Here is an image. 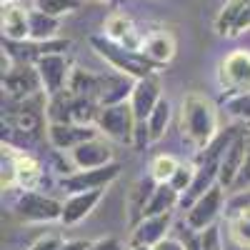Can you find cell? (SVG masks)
I'll return each instance as SVG.
<instances>
[{"label": "cell", "mask_w": 250, "mask_h": 250, "mask_svg": "<svg viewBox=\"0 0 250 250\" xmlns=\"http://www.w3.org/2000/svg\"><path fill=\"white\" fill-rule=\"evenodd\" d=\"M180 130L188 143L198 150H205L218 138V110L205 95H185L180 108Z\"/></svg>", "instance_id": "cell-1"}, {"label": "cell", "mask_w": 250, "mask_h": 250, "mask_svg": "<svg viewBox=\"0 0 250 250\" xmlns=\"http://www.w3.org/2000/svg\"><path fill=\"white\" fill-rule=\"evenodd\" d=\"M93 48L98 50L100 58H105L118 73L128 75V78H135V80L153 78V75L158 73V68H160V65H155L153 60L145 58L143 53H138V50H128V48H123V45L113 43V40L93 38Z\"/></svg>", "instance_id": "cell-2"}, {"label": "cell", "mask_w": 250, "mask_h": 250, "mask_svg": "<svg viewBox=\"0 0 250 250\" xmlns=\"http://www.w3.org/2000/svg\"><path fill=\"white\" fill-rule=\"evenodd\" d=\"M95 128L118 143H135V128H138V120L135 113L130 108V103H115V105H105L100 108V115L95 120Z\"/></svg>", "instance_id": "cell-3"}, {"label": "cell", "mask_w": 250, "mask_h": 250, "mask_svg": "<svg viewBox=\"0 0 250 250\" xmlns=\"http://www.w3.org/2000/svg\"><path fill=\"white\" fill-rule=\"evenodd\" d=\"M13 210L25 223H53V220L62 218V203H58L55 198H48V195H40L35 190H25L15 200Z\"/></svg>", "instance_id": "cell-4"}, {"label": "cell", "mask_w": 250, "mask_h": 250, "mask_svg": "<svg viewBox=\"0 0 250 250\" xmlns=\"http://www.w3.org/2000/svg\"><path fill=\"white\" fill-rule=\"evenodd\" d=\"M223 203H225V188L218 183L188 208V215H185L188 228H190L193 233H203L210 225H215V218L223 210Z\"/></svg>", "instance_id": "cell-5"}, {"label": "cell", "mask_w": 250, "mask_h": 250, "mask_svg": "<svg viewBox=\"0 0 250 250\" xmlns=\"http://www.w3.org/2000/svg\"><path fill=\"white\" fill-rule=\"evenodd\" d=\"M35 68L40 75V83H43V93L45 95H58L68 88V80H70V62L62 53H48V55H40L35 60Z\"/></svg>", "instance_id": "cell-6"}, {"label": "cell", "mask_w": 250, "mask_h": 250, "mask_svg": "<svg viewBox=\"0 0 250 250\" xmlns=\"http://www.w3.org/2000/svg\"><path fill=\"white\" fill-rule=\"evenodd\" d=\"M118 175H120V165L110 163V165H103V168L78 170L73 175H65L60 185L68 195H75V193H88V190H103V188H108Z\"/></svg>", "instance_id": "cell-7"}, {"label": "cell", "mask_w": 250, "mask_h": 250, "mask_svg": "<svg viewBox=\"0 0 250 250\" xmlns=\"http://www.w3.org/2000/svg\"><path fill=\"white\" fill-rule=\"evenodd\" d=\"M248 143H250V133L238 128L235 138L230 140V145L225 148V153L220 158L218 183L225 188V190H228V188H235L238 175L243 173V165H245V158H248Z\"/></svg>", "instance_id": "cell-8"}, {"label": "cell", "mask_w": 250, "mask_h": 250, "mask_svg": "<svg viewBox=\"0 0 250 250\" xmlns=\"http://www.w3.org/2000/svg\"><path fill=\"white\" fill-rule=\"evenodd\" d=\"M220 85L228 93H248L250 90V53L235 50L220 62Z\"/></svg>", "instance_id": "cell-9"}, {"label": "cell", "mask_w": 250, "mask_h": 250, "mask_svg": "<svg viewBox=\"0 0 250 250\" xmlns=\"http://www.w3.org/2000/svg\"><path fill=\"white\" fill-rule=\"evenodd\" d=\"M250 30V0H228L215 15V33L220 38H238Z\"/></svg>", "instance_id": "cell-10"}, {"label": "cell", "mask_w": 250, "mask_h": 250, "mask_svg": "<svg viewBox=\"0 0 250 250\" xmlns=\"http://www.w3.org/2000/svg\"><path fill=\"white\" fill-rule=\"evenodd\" d=\"M3 88L15 100H28V98L40 93L43 83H40L38 68L28 65V62H18V65H13L10 73L3 75Z\"/></svg>", "instance_id": "cell-11"}, {"label": "cell", "mask_w": 250, "mask_h": 250, "mask_svg": "<svg viewBox=\"0 0 250 250\" xmlns=\"http://www.w3.org/2000/svg\"><path fill=\"white\" fill-rule=\"evenodd\" d=\"M70 160L78 170H93V168H103V165H110L113 163V150H110V143L98 138H90L85 143H80L78 148L70 150Z\"/></svg>", "instance_id": "cell-12"}, {"label": "cell", "mask_w": 250, "mask_h": 250, "mask_svg": "<svg viewBox=\"0 0 250 250\" xmlns=\"http://www.w3.org/2000/svg\"><path fill=\"white\" fill-rule=\"evenodd\" d=\"M98 128L93 125H78V123H50L48 125V140L55 150H73L80 143L98 138Z\"/></svg>", "instance_id": "cell-13"}, {"label": "cell", "mask_w": 250, "mask_h": 250, "mask_svg": "<svg viewBox=\"0 0 250 250\" xmlns=\"http://www.w3.org/2000/svg\"><path fill=\"white\" fill-rule=\"evenodd\" d=\"M160 83L158 78H143V80H135V88H133V95H130V108L135 113V120L138 125L148 123V118L153 115V110L158 108L160 103Z\"/></svg>", "instance_id": "cell-14"}, {"label": "cell", "mask_w": 250, "mask_h": 250, "mask_svg": "<svg viewBox=\"0 0 250 250\" xmlns=\"http://www.w3.org/2000/svg\"><path fill=\"white\" fill-rule=\"evenodd\" d=\"M170 223H173V213L143 218V220L133 228L130 248H155L158 243H163L165 238H168Z\"/></svg>", "instance_id": "cell-15"}, {"label": "cell", "mask_w": 250, "mask_h": 250, "mask_svg": "<svg viewBox=\"0 0 250 250\" xmlns=\"http://www.w3.org/2000/svg\"><path fill=\"white\" fill-rule=\"evenodd\" d=\"M100 198H103V190H88V193L70 195L65 203H62V218H60V223L62 225L80 223L83 218H88L95 210V205L100 203Z\"/></svg>", "instance_id": "cell-16"}, {"label": "cell", "mask_w": 250, "mask_h": 250, "mask_svg": "<svg viewBox=\"0 0 250 250\" xmlns=\"http://www.w3.org/2000/svg\"><path fill=\"white\" fill-rule=\"evenodd\" d=\"M3 35L13 43L30 38V10L20 8L18 3L3 5Z\"/></svg>", "instance_id": "cell-17"}, {"label": "cell", "mask_w": 250, "mask_h": 250, "mask_svg": "<svg viewBox=\"0 0 250 250\" xmlns=\"http://www.w3.org/2000/svg\"><path fill=\"white\" fill-rule=\"evenodd\" d=\"M143 55L153 60L155 65H168V62L173 60L175 55V40L170 33H153L145 38V43H143Z\"/></svg>", "instance_id": "cell-18"}, {"label": "cell", "mask_w": 250, "mask_h": 250, "mask_svg": "<svg viewBox=\"0 0 250 250\" xmlns=\"http://www.w3.org/2000/svg\"><path fill=\"white\" fill-rule=\"evenodd\" d=\"M15 160V175H18V185L25 188V190H35L43 180V170H40V163L25 153H13Z\"/></svg>", "instance_id": "cell-19"}, {"label": "cell", "mask_w": 250, "mask_h": 250, "mask_svg": "<svg viewBox=\"0 0 250 250\" xmlns=\"http://www.w3.org/2000/svg\"><path fill=\"white\" fill-rule=\"evenodd\" d=\"M180 203V193L170 183H158L155 190H153V198L145 208V218L150 215H163V213H173V208Z\"/></svg>", "instance_id": "cell-20"}, {"label": "cell", "mask_w": 250, "mask_h": 250, "mask_svg": "<svg viewBox=\"0 0 250 250\" xmlns=\"http://www.w3.org/2000/svg\"><path fill=\"white\" fill-rule=\"evenodd\" d=\"M60 30V18H53L43 10H30V40L35 43H50Z\"/></svg>", "instance_id": "cell-21"}, {"label": "cell", "mask_w": 250, "mask_h": 250, "mask_svg": "<svg viewBox=\"0 0 250 250\" xmlns=\"http://www.w3.org/2000/svg\"><path fill=\"white\" fill-rule=\"evenodd\" d=\"M170 115H173V108L168 100H160L158 108L153 110V115L148 118V133H150V143H158L165 130H168V123H170Z\"/></svg>", "instance_id": "cell-22"}, {"label": "cell", "mask_w": 250, "mask_h": 250, "mask_svg": "<svg viewBox=\"0 0 250 250\" xmlns=\"http://www.w3.org/2000/svg\"><path fill=\"white\" fill-rule=\"evenodd\" d=\"M185 248L188 250H223L218 225H210L208 230L190 235V238H188V243H185Z\"/></svg>", "instance_id": "cell-23"}, {"label": "cell", "mask_w": 250, "mask_h": 250, "mask_svg": "<svg viewBox=\"0 0 250 250\" xmlns=\"http://www.w3.org/2000/svg\"><path fill=\"white\" fill-rule=\"evenodd\" d=\"M230 235L240 248H250V208L235 210V215L230 220Z\"/></svg>", "instance_id": "cell-24"}, {"label": "cell", "mask_w": 250, "mask_h": 250, "mask_svg": "<svg viewBox=\"0 0 250 250\" xmlns=\"http://www.w3.org/2000/svg\"><path fill=\"white\" fill-rule=\"evenodd\" d=\"M178 160L173 158V155H158V158H153V163H150V178L155 180V183H168L170 178H173V173L178 170Z\"/></svg>", "instance_id": "cell-25"}, {"label": "cell", "mask_w": 250, "mask_h": 250, "mask_svg": "<svg viewBox=\"0 0 250 250\" xmlns=\"http://www.w3.org/2000/svg\"><path fill=\"white\" fill-rule=\"evenodd\" d=\"M85 0H35V10H43L53 18H60L65 13H73L78 10Z\"/></svg>", "instance_id": "cell-26"}, {"label": "cell", "mask_w": 250, "mask_h": 250, "mask_svg": "<svg viewBox=\"0 0 250 250\" xmlns=\"http://www.w3.org/2000/svg\"><path fill=\"white\" fill-rule=\"evenodd\" d=\"M225 108H228V113H230V115H235V118L250 123V90H248V93L230 95V98L225 100Z\"/></svg>", "instance_id": "cell-27"}, {"label": "cell", "mask_w": 250, "mask_h": 250, "mask_svg": "<svg viewBox=\"0 0 250 250\" xmlns=\"http://www.w3.org/2000/svg\"><path fill=\"white\" fill-rule=\"evenodd\" d=\"M193 178H195V168H193V165H185V163H180L178 165V170L173 173V178L168 180L173 188H175V190L183 195L185 190H188V188H190L193 185Z\"/></svg>", "instance_id": "cell-28"}, {"label": "cell", "mask_w": 250, "mask_h": 250, "mask_svg": "<svg viewBox=\"0 0 250 250\" xmlns=\"http://www.w3.org/2000/svg\"><path fill=\"white\" fill-rule=\"evenodd\" d=\"M65 243L58 233H50V235H45V238H40L38 243H33L30 245V250H60V245Z\"/></svg>", "instance_id": "cell-29"}, {"label": "cell", "mask_w": 250, "mask_h": 250, "mask_svg": "<svg viewBox=\"0 0 250 250\" xmlns=\"http://www.w3.org/2000/svg\"><path fill=\"white\" fill-rule=\"evenodd\" d=\"M88 250H123V243L118 238H103V240L90 243Z\"/></svg>", "instance_id": "cell-30"}, {"label": "cell", "mask_w": 250, "mask_h": 250, "mask_svg": "<svg viewBox=\"0 0 250 250\" xmlns=\"http://www.w3.org/2000/svg\"><path fill=\"white\" fill-rule=\"evenodd\" d=\"M248 183H250V143H248V158H245V165H243V173L238 175L235 188H243V185H248Z\"/></svg>", "instance_id": "cell-31"}, {"label": "cell", "mask_w": 250, "mask_h": 250, "mask_svg": "<svg viewBox=\"0 0 250 250\" xmlns=\"http://www.w3.org/2000/svg\"><path fill=\"white\" fill-rule=\"evenodd\" d=\"M90 243L88 240H65L60 245V250H88Z\"/></svg>", "instance_id": "cell-32"}, {"label": "cell", "mask_w": 250, "mask_h": 250, "mask_svg": "<svg viewBox=\"0 0 250 250\" xmlns=\"http://www.w3.org/2000/svg\"><path fill=\"white\" fill-rule=\"evenodd\" d=\"M230 208H233V210H240V208H250V190H248V193H240V195L230 203Z\"/></svg>", "instance_id": "cell-33"}, {"label": "cell", "mask_w": 250, "mask_h": 250, "mask_svg": "<svg viewBox=\"0 0 250 250\" xmlns=\"http://www.w3.org/2000/svg\"><path fill=\"white\" fill-rule=\"evenodd\" d=\"M155 248H158V250H188L185 245H180L178 240H170V238H165V240H163V243H158Z\"/></svg>", "instance_id": "cell-34"}, {"label": "cell", "mask_w": 250, "mask_h": 250, "mask_svg": "<svg viewBox=\"0 0 250 250\" xmlns=\"http://www.w3.org/2000/svg\"><path fill=\"white\" fill-rule=\"evenodd\" d=\"M130 250H158V248H130Z\"/></svg>", "instance_id": "cell-35"}, {"label": "cell", "mask_w": 250, "mask_h": 250, "mask_svg": "<svg viewBox=\"0 0 250 250\" xmlns=\"http://www.w3.org/2000/svg\"><path fill=\"white\" fill-rule=\"evenodd\" d=\"M8 3H15V0H3V5H8Z\"/></svg>", "instance_id": "cell-36"}]
</instances>
